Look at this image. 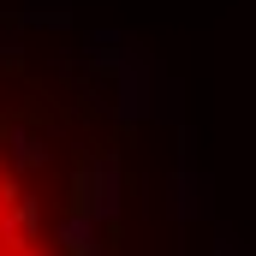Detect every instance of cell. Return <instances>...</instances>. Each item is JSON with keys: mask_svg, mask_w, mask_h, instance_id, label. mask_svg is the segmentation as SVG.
<instances>
[{"mask_svg": "<svg viewBox=\"0 0 256 256\" xmlns=\"http://www.w3.org/2000/svg\"><path fill=\"white\" fill-rule=\"evenodd\" d=\"M0 256H60L36 179L0 149Z\"/></svg>", "mask_w": 256, "mask_h": 256, "instance_id": "6da1fadb", "label": "cell"}]
</instances>
